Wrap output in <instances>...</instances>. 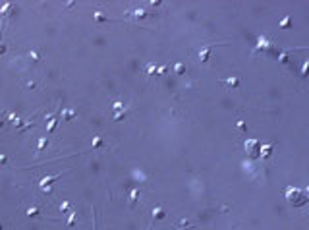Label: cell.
<instances>
[{"label": "cell", "instance_id": "1", "mask_svg": "<svg viewBox=\"0 0 309 230\" xmlns=\"http://www.w3.org/2000/svg\"><path fill=\"white\" fill-rule=\"evenodd\" d=\"M60 176H62V174H54V176H45V178H41V180H39V188H41L43 191L48 193L50 190H52V182H56Z\"/></svg>", "mask_w": 309, "mask_h": 230}, {"label": "cell", "instance_id": "2", "mask_svg": "<svg viewBox=\"0 0 309 230\" xmlns=\"http://www.w3.org/2000/svg\"><path fill=\"white\" fill-rule=\"evenodd\" d=\"M246 151L249 155H253V157H257V153H259V141L257 139H253V138H249V139H246Z\"/></svg>", "mask_w": 309, "mask_h": 230}, {"label": "cell", "instance_id": "3", "mask_svg": "<svg viewBox=\"0 0 309 230\" xmlns=\"http://www.w3.org/2000/svg\"><path fill=\"white\" fill-rule=\"evenodd\" d=\"M211 50H213V45H205L203 48L199 50V60H201V62H209V54H211Z\"/></svg>", "mask_w": 309, "mask_h": 230}, {"label": "cell", "instance_id": "4", "mask_svg": "<svg viewBox=\"0 0 309 230\" xmlns=\"http://www.w3.org/2000/svg\"><path fill=\"white\" fill-rule=\"evenodd\" d=\"M47 145H48V138H39V141H37V147H35V155H41L43 151L47 149Z\"/></svg>", "mask_w": 309, "mask_h": 230}, {"label": "cell", "instance_id": "5", "mask_svg": "<svg viewBox=\"0 0 309 230\" xmlns=\"http://www.w3.org/2000/svg\"><path fill=\"white\" fill-rule=\"evenodd\" d=\"M75 220H77V213H75V211H71V213H68V220H66V226H68V228H74V224H75Z\"/></svg>", "mask_w": 309, "mask_h": 230}, {"label": "cell", "instance_id": "6", "mask_svg": "<svg viewBox=\"0 0 309 230\" xmlns=\"http://www.w3.org/2000/svg\"><path fill=\"white\" fill-rule=\"evenodd\" d=\"M220 83H222V85H228V87H238V85H240V80H238V77H228V80H222Z\"/></svg>", "mask_w": 309, "mask_h": 230}, {"label": "cell", "instance_id": "7", "mask_svg": "<svg viewBox=\"0 0 309 230\" xmlns=\"http://www.w3.org/2000/svg\"><path fill=\"white\" fill-rule=\"evenodd\" d=\"M137 199H139V190L133 188V190L130 191V207H133L135 203H137Z\"/></svg>", "mask_w": 309, "mask_h": 230}, {"label": "cell", "instance_id": "8", "mask_svg": "<svg viewBox=\"0 0 309 230\" xmlns=\"http://www.w3.org/2000/svg\"><path fill=\"white\" fill-rule=\"evenodd\" d=\"M153 217L162 220V219H166V211H164L162 207H155V209H153Z\"/></svg>", "mask_w": 309, "mask_h": 230}, {"label": "cell", "instance_id": "9", "mask_svg": "<svg viewBox=\"0 0 309 230\" xmlns=\"http://www.w3.org/2000/svg\"><path fill=\"white\" fill-rule=\"evenodd\" d=\"M58 124H60V118H54V120H50L48 122V126H47V132L48 133H52L56 128H58Z\"/></svg>", "mask_w": 309, "mask_h": 230}, {"label": "cell", "instance_id": "10", "mask_svg": "<svg viewBox=\"0 0 309 230\" xmlns=\"http://www.w3.org/2000/svg\"><path fill=\"white\" fill-rule=\"evenodd\" d=\"M103 135H95L93 138V143H91V149H99V147H103Z\"/></svg>", "mask_w": 309, "mask_h": 230}, {"label": "cell", "instance_id": "11", "mask_svg": "<svg viewBox=\"0 0 309 230\" xmlns=\"http://www.w3.org/2000/svg\"><path fill=\"white\" fill-rule=\"evenodd\" d=\"M270 151H272V145H263V147L259 149V153H261L263 159H269V157H270Z\"/></svg>", "mask_w": 309, "mask_h": 230}, {"label": "cell", "instance_id": "12", "mask_svg": "<svg viewBox=\"0 0 309 230\" xmlns=\"http://www.w3.org/2000/svg\"><path fill=\"white\" fill-rule=\"evenodd\" d=\"M93 19H95L97 23H103V21H108V18H106L103 12H95V14H93Z\"/></svg>", "mask_w": 309, "mask_h": 230}, {"label": "cell", "instance_id": "13", "mask_svg": "<svg viewBox=\"0 0 309 230\" xmlns=\"http://www.w3.org/2000/svg\"><path fill=\"white\" fill-rule=\"evenodd\" d=\"M62 118H64V120H71V118H75V112L70 110V109H66V110H62Z\"/></svg>", "mask_w": 309, "mask_h": 230}, {"label": "cell", "instance_id": "14", "mask_svg": "<svg viewBox=\"0 0 309 230\" xmlns=\"http://www.w3.org/2000/svg\"><path fill=\"white\" fill-rule=\"evenodd\" d=\"M159 74V68L155 66V64H149L147 66V76H157Z\"/></svg>", "mask_w": 309, "mask_h": 230}, {"label": "cell", "instance_id": "15", "mask_svg": "<svg viewBox=\"0 0 309 230\" xmlns=\"http://www.w3.org/2000/svg\"><path fill=\"white\" fill-rule=\"evenodd\" d=\"M257 48H269V43H267V39H265V37H259V39H257Z\"/></svg>", "mask_w": 309, "mask_h": 230}, {"label": "cell", "instance_id": "16", "mask_svg": "<svg viewBox=\"0 0 309 230\" xmlns=\"http://www.w3.org/2000/svg\"><path fill=\"white\" fill-rule=\"evenodd\" d=\"M37 215H39V207L37 205H33V207L27 209V217H37Z\"/></svg>", "mask_w": 309, "mask_h": 230}, {"label": "cell", "instance_id": "17", "mask_svg": "<svg viewBox=\"0 0 309 230\" xmlns=\"http://www.w3.org/2000/svg\"><path fill=\"white\" fill-rule=\"evenodd\" d=\"M145 16H147L145 10H135V12H133V18H135V19H143Z\"/></svg>", "mask_w": 309, "mask_h": 230}, {"label": "cell", "instance_id": "18", "mask_svg": "<svg viewBox=\"0 0 309 230\" xmlns=\"http://www.w3.org/2000/svg\"><path fill=\"white\" fill-rule=\"evenodd\" d=\"M290 25H292V18H290V16L280 21V27H282V29H286V27H290Z\"/></svg>", "mask_w": 309, "mask_h": 230}, {"label": "cell", "instance_id": "19", "mask_svg": "<svg viewBox=\"0 0 309 230\" xmlns=\"http://www.w3.org/2000/svg\"><path fill=\"white\" fill-rule=\"evenodd\" d=\"M29 58H31L33 62H41V56H39L37 50H29Z\"/></svg>", "mask_w": 309, "mask_h": 230}, {"label": "cell", "instance_id": "20", "mask_svg": "<svg viewBox=\"0 0 309 230\" xmlns=\"http://www.w3.org/2000/svg\"><path fill=\"white\" fill-rule=\"evenodd\" d=\"M174 72H176L178 76H182L184 72H185V66H184V64H174Z\"/></svg>", "mask_w": 309, "mask_h": 230}, {"label": "cell", "instance_id": "21", "mask_svg": "<svg viewBox=\"0 0 309 230\" xmlns=\"http://www.w3.org/2000/svg\"><path fill=\"white\" fill-rule=\"evenodd\" d=\"M112 109L120 112V110H126V106H124V103H122V101H116V103L112 105Z\"/></svg>", "mask_w": 309, "mask_h": 230}, {"label": "cell", "instance_id": "22", "mask_svg": "<svg viewBox=\"0 0 309 230\" xmlns=\"http://www.w3.org/2000/svg\"><path fill=\"white\" fill-rule=\"evenodd\" d=\"M236 126H238L240 132H247V126H246V122H243V120H238V122H236Z\"/></svg>", "mask_w": 309, "mask_h": 230}, {"label": "cell", "instance_id": "23", "mask_svg": "<svg viewBox=\"0 0 309 230\" xmlns=\"http://www.w3.org/2000/svg\"><path fill=\"white\" fill-rule=\"evenodd\" d=\"M126 114H128V109H126V110H120V112H116V114H114V120L118 122V120H122V118H124Z\"/></svg>", "mask_w": 309, "mask_h": 230}, {"label": "cell", "instance_id": "24", "mask_svg": "<svg viewBox=\"0 0 309 230\" xmlns=\"http://www.w3.org/2000/svg\"><path fill=\"white\" fill-rule=\"evenodd\" d=\"M70 207H71V205H70V201H64V203L60 205V213H66V211L70 209Z\"/></svg>", "mask_w": 309, "mask_h": 230}, {"label": "cell", "instance_id": "25", "mask_svg": "<svg viewBox=\"0 0 309 230\" xmlns=\"http://www.w3.org/2000/svg\"><path fill=\"white\" fill-rule=\"evenodd\" d=\"M307 191H309V188H307Z\"/></svg>", "mask_w": 309, "mask_h": 230}]
</instances>
